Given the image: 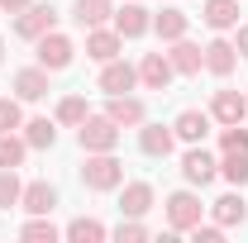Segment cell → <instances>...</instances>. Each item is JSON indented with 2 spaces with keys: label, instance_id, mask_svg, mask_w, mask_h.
Instances as JSON below:
<instances>
[{
  "label": "cell",
  "instance_id": "6da1fadb",
  "mask_svg": "<svg viewBox=\"0 0 248 243\" xmlns=\"http://www.w3.org/2000/svg\"><path fill=\"white\" fill-rule=\"evenodd\" d=\"M77 138H81L86 152H115L120 148V124L110 120V115H86V120L77 124Z\"/></svg>",
  "mask_w": 248,
  "mask_h": 243
},
{
  "label": "cell",
  "instance_id": "7a4b0ae2",
  "mask_svg": "<svg viewBox=\"0 0 248 243\" xmlns=\"http://www.w3.org/2000/svg\"><path fill=\"white\" fill-rule=\"evenodd\" d=\"M81 182L91 186V191H115L124 182V162L115 152H91L86 167H81Z\"/></svg>",
  "mask_w": 248,
  "mask_h": 243
},
{
  "label": "cell",
  "instance_id": "3957f363",
  "mask_svg": "<svg viewBox=\"0 0 248 243\" xmlns=\"http://www.w3.org/2000/svg\"><path fill=\"white\" fill-rule=\"evenodd\" d=\"M201 200L191 196V191H172L167 196V224H172V234H182V229H196L201 224Z\"/></svg>",
  "mask_w": 248,
  "mask_h": 243
},
{
  "label": "cell",
  "instance_id": "277c9868",
  "mask_svg": "<svg viewBox=\"0 0 248 243\" xmlns=\"http://www.w3.org/2000/svg\"><path fill=\"white\" fill-rule=\"evenodd\" d=\"M53 29H58V10H53V5H29V10H19V24H15L19 38L38 43L43 33H53Z\"/></svg>",
  "mask_w": 248,
  "mask_h": 243
},
{
  "label": "cell",
  "instance_id": "5b68a950",
  "mask_svg": "<svg viewBox=\"0 0 248 243\" xmlns=\"http://www.w3.org/2000/svg\"><path fill=\"white\" fill-rule=\"evenodd\" d=\"M72 53H77V48H72V38L58 33V29L38 38V67H48V72H62V67L72 62Z\"/></svg>",
  "mask_w": 248,
  "mask_h": 243
},
{
  "label": "cell",
  "instance_id": "8992f818",
  "mask_svg": "<svg viewBox=\"0 0 248 243\" xmlns=\"http://www.w3.org/2000/svg\"><path fill=\"white\" fill-rule=\"evenodd\" d=\"M182 177H186L191 186H210V182L219 177V162H215L205 148H191V152L182 157Z\"/></svg>",
  "mask_w": 248,
  "mask_h": 243
},
{
  "label": "cell",
  "instance_id": "52a82bcc",
  "mask_svg": "<svg viewBox=\"0 0 248 243\" xmlns=\"http://www.w3.org/2000/svg\"><path fill=\"white\" fill-rule=\"evenodd\" d=\"M153 29V15L134 0V5H124V10H115V33L120 38H143V33Z\"/></svg>",
  "mask_w": 248,
  "mask_h": 243
},
{
  "label": "cell",
  "instance_id": "ba28073f",
  "mask_svg": "<svg viewBox=\"0 0 248 243\" xmlns=\"http://www.w3.org/2000/svg\"><path fill=\"white\" fill-rule=\"evenodd\" d=\"M172 76H177V72H172L167 53H148V58L139 62V81H143L148 91H167V86H172Z\"/></svg>",
  "mask_w": 248,
  "mask_h": 243
},
{
  "label": "cell",
  "instance_id": "9c48e42d",
  "mask_svg": "<svg viewBox=\"0 0 248 243\" xmlns=\"http://www.w3.org/2000/svg\"><path fill=\"white\" fill-rule=\"evenodd\" d=\"M134 81H139V67H129V62H105V72H100V91L105 95H129L134 91Z\"/></svg>",
  "mask_w": 248,
  "mask_h": 243
},
{
  "label": "cell",
  "instance_id": "30bf717a",
  "mask_svg": "<svg viewBox=\"0 0 248 243\" xmlns=\"http://www.w3.org/2000/svg\"><path fill=\"white\" fill-rule=\"evenodd\" d=\"M244 115H248V95H239V91H215V100H210V120H219V124H244Z\"/></svg>",
  "mask_w": 248,
  "mask_h": 243
},
{
  "label": "cell",
  "instance_id": "8fae6325",
  "mask_svg": "<svg viewBox=\"0 0 248 243\" xmlns=\"http://www.w3.org/2000/svg\"><path fill=\"white\" fill-rule=\"evenodd\" d=\"M167 62H172V72L196 76V72L205 67V48H196V43H186V38H172V53H167Z\"/></svg>",
  "mask_w": 248,
  "mask_h": 243
},
{
  "label": "cell",
  "instance_id": "7c38bea8",
  "mask_svg": "<svg viewBox=\"0 0 248 243\" xmlns=\"http://www.w3.org/2000/svg\"><path fill=\"white\" fill-rule=\"evenodd\" d=\"M172 134L186 138V143H205V134H210V115H205V110H182L177 124H172Z\"/></svg>",
  "mask_w": 248,
  "mask_h": 243
},
{
  "label": "cell",
  "instance_id": "4fadbf2b",
  "mask_svg": "<svg viewBox=\"0 0 248 243\" xmlns=\"http://www.w3.org/2000/svg\"><path fill=\"white\" fill-rule=\"evenodd\" d=\"M172 143H177L172 129H162V124H139V148L148 152V157H167Z\"/></svg>",
  "mask_w": 248,
  "mask_h": 243
},
{
  "label": "cell",
  "instance_id": "5bb4252c",
  "mask_svg": "<svg viewBox=\"0 0 248 243\" xmlns=\"http://www.w3.org/2000/svg\"><path fill=\"white\" fill-rule=\"evenodd\" d=\"M15 95H19V100H43V95H48V67H24V72H15Z\"/></svg>",
  "mask_w": 248,
  "mask_h": 243
},
{
  "label": "cell",
  "instance_id": "9a60e30c",
  "mask_svg": "<svg viewBox=\"0 0 248 243\" xmlns=\"http://www.w3.org/2000/svg\"><path fill=\"white\" fill-rule=\"evenodd\" d=\"M53 205H58V191L48 182H33L19 191V210H29V214H53Z\"/></svg>",
  "mask_w": 248,
  "mask_h": 243
},
{
  "label": "cell",
  "instance_id": "2e32d148",
  "mask_svg": "<svg viewBox=\"0 0 248 243\" xmlns=\"http://www.w3.org/2000/svg\"><path fill=\"white\" fill-rule=\"evenodd\" d=\"M120 43H124V38H120L115 29H91V33H86V58L115 62V58H120Z\"/></svg>",
  "mask_w": 248,
  "mask_h": 243
},
{
  "label": "cell",
  "instance_id": "e0dca14e",
  "mask_svg": "<svg viewBox=\"0 0 248 243\" xmlns=\"http://www.w3.org/2000/svg\"><path fill=\"white\" fill-rule=\"evenodd\" d=\"M201 19L210 24V29H239V0H205V10H201Z\"/></svg>",
  "mask_w": 248,
  "mask_h": 243
},
{
  "label": "cell",
  "instance_id": "ac0fdd59",
  "mask_svg": "<svg viewBox=\"0 0 248 243\" xmlns=\"http://www.w3.org/2000/svg\"><path fill=\"white\" fill-rule=\"evenodd\" d=\"M120 210L134 214V219H143V214L153 210V186H148V182H129L124 196H120Z\"/></svg>",
  "mask_w": 248,
  "mask_h": 243
},
{
  "label": "cell",
  "instance_id": "d6986e66",
  "mask_svg": "<svg viewBox=\"0 0 248 243\" xmlns=\"http://www.w3.org/2000/svg\"><path fill=\"white\" fill-rule=\"evenodd\" d=\"M105 115L120 124V129H139V124H143V100H134V95H110V110H105Z\"/></svg>",
  "mask_w": 248,
  "mask_h": 243
},
{
  "label": "cell",
  "instance_id": "ffe728a7",
  "mask_svg": "<svg viewBox=\"0 0 248 243\" xmlns=\"http://www.w3.org/2000/svg\"><path fill=\"white\" fill-rule=\"evenodd\" d=\"M234 62H239V48H234V43H224V38L205 43V67H210L215 76H229V72H234Z\"/></svg>",
  "mask_w": 248,
  "mask_h": 243
},
{
  "label": "cell",
  "instance_id": "44dd1931",
  "mask_svg": "<svg viewBox=\"0 0 248 243\" xmlns=\"http://www.w3.org/2000/svg\"><path fill=\"white\" fill-rule=\"evenodd\" d=\"M244 219H248V205H244L239 191H229V196H219V200H215V224L229 229V224H244Z\"/></svg>",
  "mask_w": 248,
  "mask_h": 243
},
{
  "label": "cell",
  "instance_id": "7402d4cb",
  "mask_svg": "<svg viewBox=\"0 0 248 243\" xmlns=\"http://www.w3.org/2000/svg\"><path fill=\"white\" fill-rule=\"evenodd\" d=\"M72 15H77V24H81V29H100L115 10H110V0H77V10H72Z\"/></svg>",
  "mask_w": 248,
  "mask_h": 243
},
{
  "label": "cell",
  "instance_id": "603a6c76",
  "mask_svg": "<svg viewBox=\"0 0 248 243\" xmlns=\"http://www.w3.org/2000/svg\"><path fill=\"white\" fill-rule=\"evenodd\" d=\"M24 143L29 148H53L58 143V124L53 120H29L24 124Z\"/></svg>",
  "mask_w": 248,
  "mask_h": 243
},
{
  "label": "cell",
  "instance_id": "cb8c5ba5",
  "mask_svg": "<svg viewBox=\"0 0 248 243\" xmlns=\"http://www.w3.org/2000/svg\"><path fill=\"white\" fill-rule=\"evenodd\" d=\"M219 177H224L229 186H239V191H244V186H248V152H224Z\"/></svg>",
  "mask_w": 248,
  "mask_h": 243
},
{
  "label": "cell",
  "instance_id": "d4e9b609",
  "mask_svg": "<svg viewBox=\"0 0 248 243\" xmlns=\"http://www.w3.org/2000/svg\"><path fill=\"white\" fill-rule=\"evenodd\" d=\"M67 239H72V243H100V239H105V224L81 214V219H72V224H67Z\"/></svg>",
  "mask_w": 248,
  "mask_h": 243
},
{
  "label": "cell",
  "instance_id": "484cf974",
  "mask_svg": "<svg viewBox=\"0 0 248 243\" xmlns=\"http://www.w3.org/2000/svg\"><path fill=\"white\" fill-rule=\"evenodd\" d=\"M153 29L172 43V38H186V15L182 10H162V15H153Z\"/></svg>",
  "mask_w": 248,
  "mask_h": 243
},
{
  "label": "cell",
  "instance_id": "4316f807",
  "mask_svg": "<svg viewBox=\"0 0 248 243\" xmlns=\"http://www.w3.org/2000/svg\"><path fill=\"white\" fill-rule=\"evenodd\" d=\"M19 239H29V243H53V239H58V229H53V219H48V214H33L29 224L19 229Z\"/></svg>",
  "mask_w": 248,
  "mask_h": 243
},
{
  "label": "cell",
  "instance_id": "83f0119b",
  "mask_svg": "<svg viewBox=\"0 0 248 243\" xmlns=\"http://www.w3.org/2000/svg\"><path fill=\"white\" fill-rule=\"evenodd\" d=\"M19 177H15V167H0V210H15L19 205Z\"/></svg>",
  "mask_w": 248,
  "mask_h": 243
},
{
  "label": "cell",
  "instance_id": "f1b7e54d",
  "mask_svg": "<svg viewBox=\"0 0 248 243\" xmlns=\"http://www.w3.org/2000/svg\"><path fill=\"white\" fill-rule=\"evenodd\" d=\"M24 152H29V143H24V138L0 134V167H19V162H24Z\"/></svg>",
  "mask_w": 248,
  "mask_h": 243
},
{
  "label": "cell",
  "instance_id": "f546056e",
  "mask_svg": "<svg viewBox=\"0 0 248 243\" xmlns=\"http://www.w3.org/2000/svg\"><path fill=\"white\" fill-rule=\"evenodd\" d=\"M86 120V100L81 95H62L58 100V124H81Z\"/></svg>",
  "mask_w": 248,
  "mask_h": 243
},
{
  "label": "cell",
  "instance_id": "4dcf8cb0",
  "mask_svg": "<svg viewBox=\"0 0 248 243\" xmlns=\"http://www.w3.org/2000/svg\"><path fill=\"white\" fill-rule=\"evenodd\" d=\"M15 129H24V115H19V100H0V134H15Z\"/></svg>",
  "mask_w": 248,
  "mask_h": 243
},
{
  "label": "cell",
  "instance_id": "1f68e13d",
  "mask_svg": "<svg viewBox=\"0 0 248 243\" xmlns=\"http://www.w3.org/2000/svg\"><path fill=\"white\" fill-rule=\"evenodd\" d=\"M219 148H224V152H248V129H239V124H224V138H219Z\"/></svg>",
  "mask_w": 248,
  "mask_h": 243
},
{
  "label": "cell",
  "instance_id": "d6a6232c",
  "mask_svg": "<svg viewBox=\"0 0 248 243\" xmlns=\"http://www.w3.org/2000/svg\"><path fill=\"white\" fill-rule=\"evenodd\" d=\"M115 239H129V243H139V239H148V229H143V224H139V219H134V214H129V219H120V229H115Z\"/></svg>",
  "mask_w": 248,
  "mask_h": 243
},
{
  "label": "cell",
  "instance_id": "836d02e7",
  "mask_svg": "<svg viewBox=\"0 0 248 243\" xmlns=\"http://www.w3.org/2000/svg\"><path fill=\"white\" fill-rule=\"evenodd\" d=\"M191 234H196V243H219L224 239V224H196Z\"/></svg>",
  "mask_w": 248,
  "mask_h": 243
},
{
  "label": "cell",
  "instance_id": "e575fe53",
  "mask_svg": "<svg viewBox=\"0 0 248 243\" xmlns=\"http://www.w3.org/2000/svg\"><path fill=\"white\" fill-rule=\"evenodd\" d=\"M234 48H239V58H248V24H239V38H234Z\"/></svg>",
  "mask_w": 248,
  "mask_h": 243
},
{
  "label": "cell",
  "instance_id": "d590c367",
  "mask_svg": "<svg viewBox=\"0 0 248 243\" xmlns=\"http://www.w3.org/2000/svg\"><path fill=\"white\" fill-rule=\"evenodd\" d=\"M33 0H0V10H10V15H19V10H29Z\"/></svg>",
  "mask_w": 248,
  "mask_h": 243
},
{
  "label": "cell",
  "instance_id": "8d00e7d4",
  "mask_svg": "<svg viewBox=\"0 0 248 243\" xmlns=\"http://www.w3.org/2000/svg\"><path fill=\"white\" fill-rule=\"evenodd\" d=\"M0 53H5V43H0Z\"/></svg>",
  "mask_w": 248,
  "mask_h": 243
}]
</instances>
